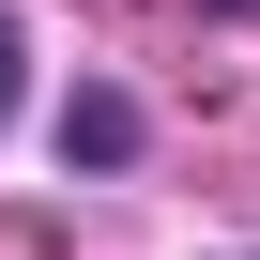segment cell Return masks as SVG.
Masks as SVG:
<instances>
[{
  "instance_id": "cell-3",
  "label": "cell",
  "mask_w": 260,
  "mask_h": 260,
  "mask_svg": "<svg viewBox=\"0 0 260 260\" xmlns=\"http://www.w3.org/2000/svg\"><path fill=\"white\" fill-rule=\"evenodd\" d=\"M214 16H260V0H214Z\"/></svg>"
},
{
  "instance_id": "cell-2",
  "label": "cell",
  "mask_w": 260,
  "mask_h": 260,
  "mask_svg": "<svg viewBox=\"0 0 260 260\" xmlns=\"http://www.w3.org/2000/svg\"><path fill=\"white\" fill-rule=\"evenodd\" d=\"M0 107H16V16H0Z\"/></svg>"
},
{
  "instance_id": "cell-1",
  "label": "cell",
  "mask_w": 260,
  "mask_h": 260,
  "mask_svg": "<svg viewBox=\"0 0 260 260\" xmlns=\"http://www.w3.org/2000/svg\"><path fill=\"white\" fill-rule=\"evenodd\" d=\"M122 153H138V107L122 92H77L61 107V169H122Z\"/></svg>"
}]
</instances>
